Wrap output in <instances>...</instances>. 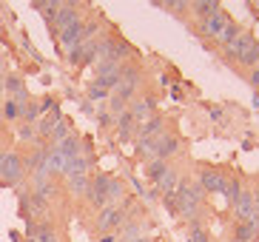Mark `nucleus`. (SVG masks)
Returning a JSON list of instances; mask_svg holds the SVG:
<instances>
[{
  "label": "nucleus",
  "mask_w": 259,
  "mask_h": 242,
  "mask_svg": "<svg viewBox=\"0 0 259 242\" xmlns=\"http://www.w3.org/2000/svg\"><path fill=\"white\" fill-rule=\"evenodd\" d=\"M57 123H60V106L54 103V106L49 108L46 117H43V120L37 123V134H40V137H49V134L54 131V126H57Z\"/></svg>",
  "instance_id": "f8f14e48"
},
{
  "label": "nucleus",
  "mask_w": 259,
  "mask_h": 242,
  "mask_svg": "<svg viewBox=\"0 0 259 242\" xmlns=\"http://www.w3.org/2000/svg\"><path fill=\"white\" fill-rule=\"evenodd\" d=\"M108 97V89H103L100 83H92V89H89V100H106Z\"/></svg>",
  "instance_id": "7c9ffc66"
},
{
  "label": "nucleus",
  "mask_w": 259,
  "mask_h": 242,
  "mask_svg": "<svg viewBox=\"0 0 259 242\" xmlns=\"http://www.w3.org/2000/svg\"><path fill=\"white\" fill-rule=\"evenodd\" d=\"M137 86H140V68H125V71L120 74V83H117L114 94H117V97H122L125 103H128L131 94L137 91Z\"/></svg>",
  "instance_id": "39448f33"
},
{
  "label": "nucleus",
  "mask_w": 259,
  "mask_h": 242,
  "mask_svg": "<svg viewBox=\"0 0 259 242\" xmlns=\"http://www.w3.org/2000/svg\"><path fill=\"white\" fill-rule=\"evenodd\" d=\"M137 134H140V140H151V137L162 134V117H151L148 123H143Z\"/></svg>",
  "instance_id": "f3484780"
},
{
  "label": "nucleus",
  "mask_w": 259,
  "mask_h": 242,
  "mask_svg": "<svg viewBox=\"0 0 259 242\" xmlns=\"http://www.w3.org/2000/svg\"><path fill=\"white\" fill-rule=\"evenodd\" d=\"M253 108H259V94H253Z\"/></svg>",
  "instance_id": "4c0bfd02"
},
{
  "label": "nucleus",
  "mask_w": 259,
  "mask_h": 242,
  "mask_svg": "<svg viewBox=\"0 0 259 242\" xmlns=\"http://www.w3.org/2000/svg\"><path fill=\"white\" fill-rule=\"evenodd\" d=\"M100 242H114V236H103V239H100Z\"/></svg>",
  "instance_id": "58836bf2"
},
{
  "label": "nucleus",
  "mask_w": 259,
  "mask_h": 242,
  "mask_svg": "<svg viewBox=\"0 0 259 242\" xmlns=\"http://www.w3.org/2000/svg\"><path fill=\"white\" fill-rule=\"evenodd\" d=\"M202 197H205V191H202V185H199V182L183 180L180 185H177V191H174L177 211H180V214H194L199 208V203H202Z\"/></svg>",
  "instance_id": "f257e3e1"
},
{
  "label": "nucleus",
  "mask_w": 259,
  "mask_h": 242,
  "mask_svg": "<svg viewBox=\"0 0 259 242\" xmlns=\"http://www.w3.org/2000/svg\"><path fill=\"white\" fill-rule=\"evenodd\" d=\"M191 239H194V242H208V231H202V228L194 225V231H191Z\"/></svg>",
  "instance_id": "473e14b6"
},
{
  "label": "nucleus",
  "mask_w": 259,
  "mask_h": 242,
  "mask_svg": "<svg viewBox=\"0 0 259 242\" xmlns=\"http://www.w3.org/2000/svg\"><path fill=\"white\" fill-rule=\"evenodd\" d=\"M117 126H120V137H122V140H128V137L134 134V129H137V123H134V117H131V111H122V114H117Z\"/></svg>",
  "instance_id": "a211bd4d"
},
{
  "label": "nucleus",
  "mask_w": 259,
  "mask_h": 242,
  "mask_svg": "<svg viewBox=\"0 0 259 242\" xmlns=\"http://www.w3.org/2000/svg\"><path fill=\"white\" fill-rule=\"evenodd\" d=\"M69 188H71V194H80V197H85V194H89V180H85V174L69 177Z\"/></svg>",
  "instance_id": "b1692460"
},
{
  "label": "nucleus",
  "mask_w": 259,
  "mask_h": 242,
  "mask_svg": "<svg viewBox=\"0 0 259 242\" xmlns=\"http://www.w3.org/2000/svg\"><path fill=\"white\" fill-rule=\"evenodd\" d=\"M157 185H160L162 194H174L177 185H180V180H177V171H174V168H168L165 174H162L160 180H157Z\"/></svg>",
  "instance_id": "aec40b11"
},
{
  "label": "nucleus",
  "mask_w": 259,
  "mask_h": 242,
  "mask_svg": "<svg viewBox=\"0 0 259 242\" xmlns=\"http://www.w3.org/2000/svg\"><path fill=\"white\" fill-rule=\"evenodd\" d=\"M151 108H154V100L148 97V100H140V103H134V106H131L128 111H131V117H134V123L140 126V123L145 120V114L151 111Z\"/></svg>",
  "instance_id": "4be33fe9"
},
{
  "label": "nucleus",
  "mask_w": 259,
  "mask_h": 242,
  "mask_svg": "<svg viewBox=\"0 0 259 242\" xmlns=\"http://www.w3.org/2000/svg\"><path fill=\"white\" fill-rule=\"evenodd\" d=\"M256 234H259V220H256V214H253V220L242 222V225L236 228V236H234V239H236V242H251Z\"/></svg>",
  "instance_id": "2eb2a0df"
},
{
  "label": "nucleus",
  "mask_w": 259,
  "mask_h": 242,
  "mask_svg": "<svg viewBox=\"0 0 259 242\" xmlns=\"http://www.w3.org/2000/svg\"><path fill=\"white\" fill-rule=\"evenodd\" d=\"M234 208H236V217L242 222H248V220H253V214H256V205H253V197L248 194V191H242L239 197L234 199Z\"/></svg>",
  "instance_id": "6e6552de"
},
{
  "label": "nucleus",
  "mask_w": 259,
  "mask_h": 242,
  "mask_svg": "<svg viewBox=\"0 0 259 242\" xmlns=\"http://www.w3.org/2000/svg\"><path fill=\"white\" fill-rule=\"evenodd\" d=\"M251 86H253V89H259V68H253V71H251Z\"/></svg>",
  "instance_id": "c9c22d12"
},
{
  "label": "nucleus",
  "mask_w": 259,
  "mask_h": 242,
  "mask_svg": "<svg viewBox=\"0 0 259 242\" xmlns=\"http://www.w3.org/2000/svg\"><path fill=\"white\" fill-rule=\"evenodd\" d=\"M134 242H148V239H134Z\"/></svg>",
  "instance_id": "ea45409f"
},
{
  "label": "nucleus",
  "mask_w": 259,
  "mask_h": 242,
  "mask_svg": "<svg viewBox=\"0 0 259 242\" xmlns=\"http://www.w3.org/2000/svg\"><path fill=\"white\" fill-rule=\"evenodd\" d=\"M31 134H34V129H31V123H26L23 129H20V137H23V140H29Z\"/></svg>",
  "instance_id": "72a5a7b5"
},
{
  "label": "nucleus",
  "mask_w": 259,
  "mask_h": 242,
  "mask_svg": "<svg viewBox=\"0 0 259 242\" xmlns=\"http://www.w3.org/2000/svg\"><path fill=\"white\" fill-rule=\"evenodd\" d=\"M97 123H100V126H108V123H111V111H103L97 117Z\"/></svg>",
  "instance_id": "f704fd0d"
},
{
  "label": "nucleus",
  "mask_w": 259,
  "mask_h": 242,
  "mask_svg": "<svg viewBox=\"0 0 259 242\" xmlns=\"http://www.w3.org/2000/svg\"><path fill=\"white\" fill-rule=\"evenodd\" d=\"M253 43H256V40H253L251 34H245V31H242V34H239V37H236L234 43L228 46V54H234V57H239V60H242L245 52H248V49H251Z\"/></svg>",
  "instance_id": "dca6fc26"
},
{
  "label": "nucleus",
  "mask_w": 259,
  "mask_h": 242,
  "mask_svg": "<svg viewBox=\"0 0 259 242\" xmlns=\"http://www.w3.org/2000/svg\"><path fill=\"white\" fill-rule=\"evenodd\" d=\"M3 117H6V120H15V117H20V106H17L15 100H9L6 106H3Z\"/></svg>",
  "instance_id": "c756f323"
},
{
  "label": "nucleus",
  "mask_w": 259,
  "mask_h": 242,
  "mask_svg": "<svg viewBox=\"0 0 259 242\" xmlns=\"http://www.w3.org/2000/svg\"><path fill=\"white\" fill-rule=\"evenodd\" d=\"M69 134H71V131H69V123H66V120H60L57 126H54V131H52L49 137H52V143L57 145V143H63V140H66Z\"/></svg>",
  "instance_id": "a878e982"
},
{
  "label": "nucleus",
  "mask_w": 259,
  "mask_h": 242,
  "mask_svg": "<svg viewBox=\"0 0 259 242\" xmlns=\"http://www.w3.org/2000/svg\"><path fill=\"white\" fill-rule=\"evenodd\" d=\"M242 63H245V66H256V63H259V43H253L251 49H248V52H245Z\"/></svg>",
  "instance_id": "c85d7f7f"
},
{
  "label": "nucleus",
  "mask_w": 259,
  "mask_h": 242,
  "mask_svg": "<svg viewBox=\"0 0 259 242\" xmlns=\"http://www.w3.org/2000/svg\"><path fill=\"white\" fill-rule=\"evenodd\" d=\"M31 239L34 242H60L57 234H54V228H49V225H37L34 228V234H31Z\"/></svg>",
  "instance_id": "5701e85b"
},
{
  "label": "nucleus",
  "mask_w": 259,
  "mask_h": 242,
  "mask_svg": "<svg viewBox=\"0 0 259 242\" xmlns=\"http://www.w3.org/2000/svg\"><path fill=\"white\" fill-rule=\"evenodd\" d=\"M191 6H194V12H197L202 20L220 12V3H217V0H197V3H191Z\"/></svg>",
  "instance_id": "412c9836"
},
{
  "label": "nucleus",
  "mask_w": 259,
  "mask_h": 242,
  "mask_svg": "<svg viewBox=\"0 0 259 242\" xmlns=\"http://www.w3.org/2000/svg\"><path fill=\"white\" fill-rule=\"evenodd\" d=\"M23 159L17 157L15 151H3L0 154V180L6 182H20V177H23Z\"/></svg>",
  "instance_id": "f03ea898"
},
{
  "label": "nucleus",
  "mask_w": 259,
  "mask_h": 242,
  "mask_svg": "<svg viewBox=\"0 0 259 242\" xmlns=\"http://www.w3.org/2000/svg\"><path fill=\"white\" fill-rule=\"evenodd\" d=\"M54 151H60L66 159H71V157H80V137L77 134H69L63 143H57L54 145Z\"/></svg>",
  "instance_id": "4468645a"
},
{
  "label": "nucleus",
  "mask_w": 259,
  "mask_h": 242,
  "mask_svg": "<svg viewBox=\"0 0 259 242\" xmlns=\"http://www.w3.org/2000/svg\"><path fill=\"white\" fill-rule=\"evenodd\" d=\"M3 89L9 91V97L15 100L17 106H26V100H29V94H26L23 83H20V77H15V74H9V77H6V83H3Z\"/></svg>",
  "instance_id": "9b49d317"
},
{
  "label": "nucleus",
  "mask_w": 259,
  "mask_h": 242,
  "mask_svg": "<svg viewBox=\"0 0 259 242\" xmlns=\"http://www.w3.org/2000/svg\"><path fill=\"white\" fill-rule=\"evenodd\" d=\"M140 231H143V225H140V222H128V225H122L120 242H134V239H140Z\"/></svg>",
  "instance_id": "393cba45"
},
{
  "label": "nucleus",
  "mask_w": 259,
  "mask_h": 242,
  "mask_svg": "<svg viewBox=\"0 0 259 242\" xmlns=\"http://www.w3.org/2000/svg\"><path fill=\"white\" fill-rule=\"evenodd\" d=\"M117 225H125V211H122L120 205H106V208H100V217H97L100 231H108V228H117Z\"/></svg>",
  "instance_id": "423d86ee"
},
{
  "label": "nucleus",
  "mask_w": 259,
  "mask_h": 242,
  "mask_svg": "<svg viewBox=\"0 0 259 242\" xmlns=\"http://www.w3.org/2000/svg\"><path fill=\"white\" fill-rule=\"evenodd\" d=\"M108 185H111L108 177H94V180L89 182V194H85V197L92 199L94 208H106L108 205Z\"/></svg>",
  "instance_id": "20e7f679"
},
{
  "label": "nucleus",
  "mask_w": 259,
  "mask_h": 242,
  "mask_svg": "<svg viewBox=\"0 0 259 242\" xmlns=\"http://www.w3.org/2000/svg\"><path fill=\"white\" fill-rule=\"evenodd\" d=\"M199 185H202V191H217V194H222V191H225V185H228V180H225L220 171H202Z\"/></svg>",
  "instance_id": "1a4fd4ad"
},
{
  "label": "nucleus",
  "mask_w": 259,
  "mask_h": 242,
  "mask_svg": "<svg viewBox=\"0 0 259 242\" xmlns=\"http://www.w3.org/2000/svg\"><path fill=\"white\" fill-rule=\"evenodd\" d=\"M228 15H225V12H217V15H211V17H205V20L199 23V31H202V34H211V37H220L222 31H225V26H228Z\"/></svg>",
  "instance_id": "0eeeda50"
},
{
  "label": "nucleus",
  "mask_w": 259,
  "mask_h": 242,
  "mask_svg": "<svg viewBox=\"0 0 259 242\" xmlns=\"http://www.w3.org/2000/svg\"><path fill=\"white\" fill-rule=\"evenodd\" d=\"M0 63H3V57H0Z\"/></svg>",
  "instance_id": "79ce46f5"
},
{
  "label": "nucleus",
  "mask_w": 259,
  "mask_h": 242,
  "mask_svg": "<svg viewBox=\"0 0 259 242\" xmlns=\"http://www.w3.org/2000/svg\"><path fill=\"white\" fill-rule=\"evenodd\" d=\"M165 171H168L165 159H151V166H148V177H151V180H160Z\"/></svg>",
  "instance_id": "cd10ccee"
},
{
  "label": "nucleus",
  "mask_w": 259,
  "mask_h": 242,
  "mask_svg": "<svg viewBox=\"0 0 259 242\" xmlns=\"http://www.w3.org/2000/svg\"><path fill=\"white\" fill-rule=\"evenodd\" d=\"M180 143H177V137L171 134H157V151H154V159H165L171 154H177Z\"/></svg>",
  "instance_id": "9d476101"
},
{
  "label": "nucleus",
  "mask_w": 259,
  "mask_h": 242,
  "mask_svg": "<svg viewBox=\"0 0 259 242\" xmlns=\"http://www.w3.org/2000/svg\"><path fill=\"white\" fill-rule=\"evenodd\" d=\"M60 43L63 46H77V43H83V23H77V26H71V29H66L60 34Z\"/></svg>",
  "instance_id": "6ab92c4d"
},
{
  "label": "nucleus",
  "mask_w": 259,
  "mask_h": 242,
  "mask_svg": "<svg viewBox=\"0 0 259 242\" xmlns=\"http://www.w3.org/2000/svg\"><path fill=\"white\" fill-rule=\"evenodd\" d=\"M80 23V12H77V3H60V12H57V17H54V26H52V34H57L60 37L66 29H71V26H77Z\"/></svg>",
  "instance_id": "7ed1b4c3"
},
{
  "label": "nucleus",
  "mask_w": 259,
  "mask_h": 242,
  "mask_svg": "<svg viewBox=\"0 0 259 242\" xmlns=\"http://www.w3.org/2000/svg\"><path fill=\"white\" fill-rule=\"evenodd\" d=\"M231 242H236V239H231Z\"/></svg>",
  "instance_id": "37998d69"
},
{
  "label": "nucleus",
  "mask_w": 259,
  "mask_h": 242,
  "mask_svg": "<svg viewBox=\"0 0 259 242\" xmlns=\"http://www.w3.org/2000/svg\"><path fill=\"white\" fill-rule=\"evenodd\" d=\"M239 34H242V29H239L236 23H228V26H225V31H222V34H220V40H222V43H225V46H231V43H234L236 37H239Z\"/></svg>",
  "instance_id": "bb28decb"
},
{
  "label": "nucleus",
  "mask_w": 259,
  "mask_h": 242,
  "mask_svg": "<svg viewBox=\"0 0 259 242\" xmlns=\"http://www.w3.org/2000/svg\"><path fill=\"white\" fill-rule=\"evenodd\" d=\"M26 242H34V239H31V236H29V239H26Z\"/></svg>",
  "instance_id": "a19ab883"
},
{
  "label": "nucleus",
  "mask_w": 259,
  "mask_h": 242,
  "mask_svg": "<svg viewBox=\"0 0 259 242\" xmlns=\"http://www.w3.org/2000/svg\"><path fill=\"white\" fill-rule=\"evenodd\" d=\"M89 166H92V157H71V159H66L63 174L66 177H80V174L89 171Z\"/></svg>",
  "instance_id": "ddd939ff"
},
{
  "label": "nucleus",
  "mask_w": 259,
  "mask_h": 242,
  "mask_svg": "<svg viewBox=\"0 0 259 242\" xmlns=\"http://www.w3.org/2000/svg\"><path fill=\"white\" fill-rule=\"evenodd\" d=\"M225 194H228V199L234 203V199L242 194V185H239V182H228V185H225Z\"/></svg>",
  "instance_id": "2f4dec72"
},
{
  "label": "nucleus",
  "mask_w": 259,
  "mask_h": 242,
  "mask_svg": "<svg viewBox=\"0 0 259 242\" xmlns=\"http://www.w3.org/2000/svg\"><path fill=\"white\" fill-rule=\"evenodd\" d=\"M251 197H253V205H256V211H259V188H256V191H253Z\"/></svg>",
  "instance_id": "e433bc0d"
}]
</instances>
